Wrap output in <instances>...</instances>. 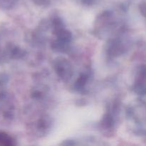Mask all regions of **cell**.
<instances>
[{
  "instance_id": "obj_1",
  "label": "cell",
  "mask_w": 146,
  "mask_h": 146,
  "mask_svg": "<svg viewBox=\"0 0 146 146\" xmlns=\"http://www.w3.org/2000/svg\"><path fill=\"white\" fill-rule=\"evenodd\" d=\"M0 145H11V139L7 134L0 133Z\"/></svg>"
}]
</instances>
